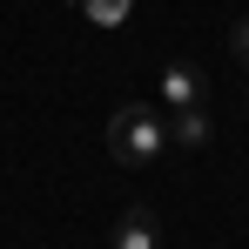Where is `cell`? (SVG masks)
<instances>
[{
    "label": "cell",
    "mask_w": 249,
    "mask_h": 249,
    "mask_svg": "<svg viewBox=\"0 0 249 249\" xmlns=\"http://www.w3.org/2000/svg\"><path fill=\"white\" fill-rule=\"evenodd\" d=\"M81 7H88V20H94V27H122L135 0H81Z\"/></svg>",
    "instance_id": "obj_5"
},
{
    "label": "cell",
    "mask_w": 249,
    "mask_h": 249,
    "mask_svg": "<svg viewBox=\"0 0 249 249\" xmlns=\"http://www.w3.org/2000/svg\"><path fill=\"white\" fill-rule=\"evenodd\" d=\"M229 54H236V61H243V68H249V14H243V20H236V27H229Z\"/></svg>",
    "instance_id": "obj_6"
},
{
    "label": "cell",
    "mask_w": 249,
    "mask_h": 249,
    "mask_svg": "<svg viewBox=\"0 0 249 249\" xmlns=\"http://www.w3.org/2000/svg\"><path fill=\"white\" fill-rule=\"evenodd\" d=\"M108 249H162V222L148 209H122L108 229Z\"/></svg>",
    "instance_id": "obj_3"
},
{
    "label": "cell",
    "mask_w": 249,
    "mask_h": 249,
    "mask_svg": "<svg viewBox=\"0 0 249 249\" xmlns=\"http://www.w3.org/2000/svg\"><path fill=\"white\" fill-rule=\"evenodd\" d=\"M155 108H209V81L196 61H168L162 68V101Z\"/></svg>",
    "instance_id": "obj_2"
},
{
    "label": "cell",
    "mask_w": 249,
    "mask_h": 249,
    "mask_svg": "<svg viewBox=\"0 0 249 249\" xmlns=\"http://www.w3.org/2000/svg\"><path fill=\"white\" fill-rule=\"evenodd\" d=\"M168 142H175V148H209V108H175Z\"/></svg>",
    "instance_id": "obj_4"
},
{
    "label": "cell",
    "mask_w": 249,
    "mask_h": 249,
    "mask_svg": "<svg viewBox=\"0 0 249 249\" xmlns=\"http://www.w3.org/2000/svg\"><path fill=\"white\" fill-rule=\"evenodd\" d=\"M108 155L122 168H148L168 155V115L155 101H122L115 115H108Z\"/></svg>",
    "instance_id": "obj_1"
}]
</instances>
